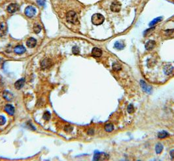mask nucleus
I'll return each instance as SVG.
<instances>
[{"mask_svg": "<svg viewBox=\"0 0 174 161\" xmlns=\"http://www.w3.org/2000/svg\"><path fill=\"white\" fill-rule=\"evenodd\" d=\"M92 22L94 25L96 26H99V25L102 24L104 23V20H105V18L104 16L101 14L96 13L93 14L91 18Z\"/></svg>", "mask_w": 174, "mask_h": 161, "instance_id": "obj_1", "label": "nucleus"}, {"mask_svg": "<svg viewBox=\"0 0 174 161\" xmlns=\"http://www.w3.org/2000/svg\"><path fill=\"white\" fill-rule=\"evenodd\" d=\"M66 19L68 22H70L73 24H77L79 23V20H78V16L75 12L73 11H69L66 14Z\"/></svg>", "mask_w": 174, "mask_h": 161, "instance_id": "obj_2", "label": "nucleus"}, {"mask_svg": "<svg viewBox=\"0 0 174 161\" xmlns=\"http://www.w3.org/2000/svg\"><path fill=\"white\" fill-rule=\"evenodd\" d=\"M36 13V9L32 6H28L25 9V14L28 17H33Z\"/></svg>", "mask_w": 174, "mask_h": 161, "instance_id": "obj_3", "label": "nucleus"}, {"mask_svg": "<svg viewBox=\"0 0 174 161\" xmlns=\"http://www.w3.org/2000/svg\"><path fill=\"white\" fill-rule=\"evenodd\" d=\"M121 9V4L119 1H114L111 5V10L114 13H118Z\"/></svg>", "mask_w": 174, "mask_h": 161, "instance_id": "obj_4", "label": "nucleus"}, {"mask_svg": "<svg viewBox=\"0 0 174 161\" xmlns=\"http://www.w3.org/2000/svg\"><path fill=\"white\" fill-rule=\"evenodd\" d=\"M18 5L16 3H11L7 7V11L9 13H14L18 10Z\"/></svg>", "mask_w": 174, "mask_h": 161, "instance_id": "obj_5", "label": "nucleus"}, {"mask_svg": "<svg viewBox=\"0 0 174 161\" xmlns=\"http://www.w3.org/2000/svg\"><path fill=\"white\" fill-rule=\"evenodd\" d=\"M7 31V26L5 23H0V37H3L6 35Z\"/></svg>", "mask_w": 174, "mask_h": 161, "instance_id": "obj_6", "label": "nucleus"}, {"mask_svg": "<svg viewBox=\"0 0 174 161\" xmlns=\"http://www.w3.org/2000/svg\"><path fill=\"white\" fill-rule=\"evenodd\" d=\"M174 67L171 65H166V66L164 67V72L166 75H170L172 74L173 72H174Z\"/></svg>", "mask_w": 174, "mask_h": 161, "instance_id": "obj_7", "label": "nucleus"}, {"mask_svg": "<svg viewBox=\"0 0 174 161\" xmlns=\"http://www.w3.org/2000/svg\"><path fill=\"white\" fill-rule=\"evenodd\" d=\"M140 84H141V87H142L143 91H145L147 92V93H151V91H152V87L148 86L147 84H146V82H145V81L141 80V82H140Z\"/></svg>", "mask_w": 174, "mask_h": 161, "instance_id": "obj_8", "label": "nucleus"}, {"mask_svg": "<svg viewBox=\"0 0 174 161\" xmlns=\"http://www.w3.org/2000/svg\"><path fill=\"white\" fill-rule=\"evenodd\" d=\"M92 55L95 57H101L102 55V51L98 48H94L92 50Z\"/></svg>", "mask_w": 174, "mask_h": 161, "instance_id": "obj_9", "label": "nucleus"}, {"mask_svg": "<svg viewBox=\"0 0 174 161\" xmlns=\"http://www.w3.org/2000/svg\"><path fill=\"white\" fill-rule=\"evenodd\" d=\"M3 97L7 101H11L13 99V95L8 91H5L3 93Z\"/></svg>", "mask_w": 174, "mask_h": 161, "instance_id": "obj_10", "label": "nucleus"}, {"mask_svg": "<svg viewBox=\"0 0 174 161\" xmlns=\"http://www.w3.org/2000/svg\"><path fill=\"white\" fill-rule=\"evenodd\" d=\"M36 43H37V40L34 38L31 37L28 39L27 40L26 45L27 47H29V48H33V47H35Z\"/></svg>", "mask_w": 174, "mask_h": 161, "instance_id": "obj_11", "label": "nucleus"}, {"mask_svg": "<svg viewBox=\"0 0 174 161\" xmlns=\"http://www.w3.org/2000/svg\"><path fill=\"white\" fill-rule=\"evenodd\" d=\"M5 111L8 114L13 115L15 113V108L11 104H7L5 107Z\"/></svg>", "mask_w": 174, "mask_h": 161, "instance_id": "obj_12", "label": "nucleus"}, {"mask_svg": "<svg viewBox=\"0 0 174 161\" xmlns=\"http://www.w3.org/2000/svg\"><path fill=\"white\" fill-rule=\"evenodd\" d=\"M25 83V80L24 78H22V79H20L17 80L16 82H15V87L16 89H20L22 88V87L24 86Z\"/></svg>", "mask_w": 174, "mask_h": 161, "instance_id": "obj_13", "label": "nucleus"}, {"mask_svg": "<svg viewBox=\"0 0 174 161\" xmlns=\"http://www.w3.org/2000/svg\"><path fill=\"white\" fill-rule=\"evenodd\" d=\"M156 45V42L154 40H149L146 42L145 44V49L147 50H151L153 49Z\"/></svg>", "mask_w": 174, "mask_h": 161, "instance_id": "obj_14", "label": "nucleus"}, {"mask_svg": "<svg viewBox=\"0 0 174 161\" xmlns=\"http://www.w3.org/2000/svg\"><path fill=\"white\" fill-rule=\"evenodd\" d=\"M14 51L16 54L20 55V54H23L26 52V48L23 46H17L15 47Z\"/></svg>", "mask_w": 174, "mask_h": 161, "instance_id": "obj_15", "label": "nucleus"}, {"mask_svg": "<svg viewBox=\"0 0 174 161\" xmlns=\"http://www.w3.org/2000/svg\"><path fill=\"white\" fill-rule=\"evenodd\" d=\"M52 64V62L49 59H45L43 61L41 62V67L43 68H49L50 67Z\"/></svg>", "mask_w": 174, "mask_h": 161, "instance_id": "obj_16", "label": "nucleus"}, {"mask_svg": "<svg viewBox=\"0 0 174 161\" xmlns=\"http://www.w3.org/2000/svg\"><path fill=\"white\" fill-rule=\"evenodd\" d=\"M169 136H170V134L165 130H162V131H161V132L159 133V134H158V137H159V138H160V139L166 138H167Z\"/></svg>", "mask_w": 174, "mask_h": 161, "instance_id": "obj_17", "label": "nucleus"}, {"mask_svg": "<svg viewBox=\"0 0 174 161\" xmlns=\"http://www.w3.org/2000/svg\"><path fill=\"white\" fill-rule=\"evenodd\" d=\"M155 150H156V153H157V154L161 153L162 150H163V146H162V144H161L160 143H157V146H156V148H155Z\"/></svg>", "mask_w": 174, "mask_h": 161, "instance_id": "obj_18", "label": "nucleus"}, {"mask_svg": "<svg viewBox=\"0 0 174 161\" xmlns=\"http://www.w3.org/2000/svg\"><path fill=\"white\" fill-rule=\"evenodd\" d=\"M124 47H125V45H124L123 42L117 41V42L115 43V48L118 49V50H122V49H123L124 48Z\"/></svg>", "mask_w": 174, "mask_h": 161, "instance_id": "obj_19", "label": "nucleus"}, {"mask_svg": "<svg viewBox=\"0 0 174 161\" xmlns=\"http://www.w3.org/2000/svg\"><path fill=\"white\" fill-rule=\"evenodd\" d=\"M122 67L121 65L118 63H114L113 64V69L115 71H119L121 70Z\"/></svg>", "mask_w": 174, "mask_h": 161, "instance_id": "obj_20", "label": "nucleus"}, {"mask_svg": "<svg viewBox=\"0 0 174 161\" xmlns=\"http://www.w3.org/2000/svg\"><path fill=\"white\" fill-rule=\"evenodd\" d=\"M114 129V126L113 124L109 123L107 124L106 126H105V130L107 131V132H111L113 131Z\"/></svg>", "mask_w": 174, "mask_h": 161, "instance_id": "obj_21", "label": "nucleus"}, {"mask_svg": "<svg viewBox=\"0 0 174 161\" xmlns=\"http://www.w3.org/2000/svg\"><path fill=\"white\" fill-rule=\"evenodd\" d=\"M162 20V17H159V18H155V19H154L152 21H151V22H150L149 26H154L157 23L160 22Z\"/></svg>", "mask_w": 174, "mask_h": 161, "instance_id": "obj_22", "label": "nucleus"}, {"mask_svg": "<svg viewBox=\"0 0 174 161\" xmlns=\"http://www.w3.org/2000/svg\"><path fill=\"white\" fill-rule=\"evenodd\" d=\"M33 31L35 33H40V31H41V27L40 25H35L33 27Z\"/></svg>", "mask_w": 174, "mask_h": 161, "instance_id": "obj_23", "label": "nucleus"}, {"mask_svg": "<svg viewBox=\"0 0 174 161\" xmlns=\"http://www.w3.org/2000/svg\"><path fill=\"white\" fill-rule=\"evenodd\" d=\"M43 119L46 121H49V119H51V114L49 112H45V114H43Z\"/></svg>", "mask_w": 174, "mask_h": 161, "instance_id": "obj_24", "label": "nucleus"}, {"mask_svg": "<svg viewBox=\"0 0 174 161\" xmlns=\"http://www.w3.org/2000/svg\"><path fill=\"white\" fill-rule=\"evenodd\" d=\"M127 111H128V112L129 113V114H132V113L134 112V107L132 104H130V105L128 106Z\"/></svg>", "mask_w": 174, "mask_h": 161, "instance_id": "obj_25", "label": "nucleus"}, {"mask_svg": "<svg viewBox=\"0 0 174 161\" xmlns=\"http://www.w3.org/2000/svg\"><path fill=\"white\" fill-rule=\"evenodd\" d=\"M72 52H73V53L74 54H79V48H78L77 47H73V48H72Z\"/></svg>", "mask_w": 174, "mask_h": 161, "instance_id": "obj_26", "label": "nucleus"}, {"mask_svg": "<svg viewBox=\"0 0 174 161\" xmlns=\"http://www.w3.org/2000/svg\"><path fill=\"white\" fill-rule=\"evenodd\" d=\"M64 130L67 133H69V132H71V130H73V127L70 125H66L65 127V128H64Z\"/></svg>", "mask_w": 174, "mask_h": 161, "instance_id": "obj_27", "label": "nucleus"}, {"mask_svg": "<svg viewBox=\"0 0 174 161\" xmlns=\"http://www.w3.org/2000/svg\"><path fill=\"white\" fill-rule=\"evenodd\" d=\"M37 2L40 6H44L46 3V0H37Z\"/></svg>", "mask_w": 174, "mask_h": 161, "instance_id": "obj_28", "label": "nucleus"}, {"mask_svg": "<svg viewBox=\"0 0 174 161\" xmlns=\"http://www.w3.org/2000/svg\"><path fill=\"white\" fill-rule=\"evenodd\" d=\"M5 121H6V119L3 116H1L0 115V125H3L5 123Z\"/></svg>", "mask_w": 174, "mask_h": 161, "instance_id": "obj_29", "label": "nucleus"}, {"mask_svg": "<svg viewBox=\"0 0 174 161\" xmlns=\"http://www.w3.org/2000/svg\"><path fill=\"white\" fill-rule=\"evenodd\" d=\"M94 134V130H89L88 132V134L92 135Z\"/></svg>", "mask_w": 174, "mask_h": 161, "instance_id": "obj_30", "label": "nucleus"}, {"mask_svg": "<svg viewBox=\"0 0 174 161\" xmlns=\"http://www.w3.org/2000/svg\"><path fill=\"white\" fill-rule=\"evenodd\" d=\"M170 155L172 158H174V150H172L170 151Z\"/></svg>", "mask_w": 174, "mask_h": 161, "instance_id": "obj_31", "label": "nucleus"}, {"mask_svg": "<svg viewBox=\"0 0 174 161\" xmlns=\"http://www.w3.org/2000/svg\"><path fill=\"white\" fill-rule=\"evenodd\" d=\"M1 58H0V63H1Z\"/></svg>", "mask_w": 174, "mask_h": 161, "instance_id": "obj_32", "label": "nucleus"}]
</instances>
